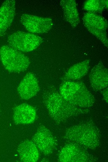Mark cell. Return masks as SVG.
Returning a JSON list of instances; mask_svg holds the SVG:
<instances>
[{
    "label": "cell",
    "instance_id": "cell-1",
    "mask_svg": "<svg viewBox=\"0 0 108 162\" xmlns=\"http://www.w3.org/2000/svg\"><path fill=\"white\" fill-rule=\"evenodd\" d=\"M43 102L51 117L56 122H63L69 118L89 112L87 108L76 106L65 100L55 91L47 93Z\"/></svg>",
    "mask_w": 108,
    "mask_h": 162
},
{
    "label": "cell",
    "instance_id": "cell-2",
    "mask_svg": "<svg viewBox=\"0 0 108 162\" xmlns=\"http://www.w3.org/2000/svg\"><path fill=\"white\" fill-rule=\"evenodd\" d=\"M59 93L66 101L83 108H88L94 105L95 98L82 82L75 81H62Z\"/></svg>",
    "mask_w": 108,
    "mask_h": 162
},
{
    "label": "cell",
    "instance_id": "cell-3",
    "mask_svg": "<svg viewBox=\"0 0 108 162\" xmlns=\"http://www.w3.org/2000/svg\"><path fill=\"white\" fill-rule=\"evenodd\" d=\"M64 138L91 150L96 149L100 143L98 130L90 123L77 124L68 128L65 132Z\"/></svg>",
    "mask_w": 108,
    "mask_h": 162
},
{
    "label": "cell",
    "instance_id": "cell-4",
    "mask_svg": "<svg viewBox=\"0 0 108 162\" xmlns=\"http://www.w3.org/2000/svg\"><path fill=\"white\" fill-rule=\"evenodd\" d=\"M0 59L8 71L14 73L23 72L29 66V58L24 54L10 46L4 45L0 49Z\"/></svg>",
    "mask_w": 108,
    "mask_h": 162
},
{
    "label": "cell",
    "instance_id": "cell-5",
    "mask_svg": "<svg viewBox=\"0 0 108 162\" xmlns=\"http://www.w3.org/2000/svg\"><path fill=\"white\" fill-rule=\"evenodd\" d=\"M43 42V39L34 34L17 31L10 35L7 42L10 46L20 51L29 52L36 49Z\"/></svg>",
    "mask_w": 108,
    "mask_h": 162
},
{
    "label": "cell",
    "instance_id": "cell-6",
    "mask_svg": "<svg viewBox=\"0 0 108 162\" xmlns=\"http://www.w3.org/2000/svg\"><path fill=\"white\" fill-rule=\"evenodd\" d=\"M95 160L93 156L76 144L64 146L58 155V161L61 162H87Z\"/></svg>",
    "mask_w": 108,
    "mask_h": 162
},
{
    "label": "cell",
    "instance_id": "cell-7",
    "mask_svg": "<svg viewBox=\"0 0 108 162\" xmlns=\"http://www.w3.org/2000/svg\"><path fill=\"white\" fill-rule=\"evenodd\" d=\"M32 141L38 150L45 155L52 154L57 146V141L51 132L43 126L38 128Z\"/></svg>",
    "mask_w": 108,
    "mask_h": 162
},
{
    "label": "cell",
    "instance_id": "cell-8",
    "mask_svg": "<svg viewBox=\"0 0 108 162\" xmlns=\"http://www.w3.org/2000/svg\"><path fill=\"white\" fill-rule=\"evenodd\" d=\"M20 21L26 29L33 34L47 32L52 29L53 25L52 20L50 18L27 13L22 15Z\"/></svg>",
    "mask_w": 108,
    "mask_h": 162
},
{
    "label": "cell",
    "instance_id": "cell-9",
    "mask_svg": "<svg viewBox=\"0 0 108 162\" xmlns=\"http://www.w3.org/2000/svg\"><path fill=\"white\" fill-rule=\"evenodd\" d=\"M108 69L101 61L99 62L92 69L89 75L91 85L96 91H102L108 85Z\"/></svg>",
    "mask_w": 108,
    "mask_h": 162
},
{
    "label": "cell",
    "instance_id": "cell-10",
    "mask_svg": "<svg viewBox=\"0 0 108 162\" xmlns=\"http://www.w3.org/2000/svg\"><path fill=\"white\" fill-rule=\"evenodd\" d=\"M39 90L37 79L31 72H28L26 74L17 88L20 96L25 100H28L34 96Z\"/></svg>",
    "mask_w": 108,
    "mask_h": 162
},
{
    "label": "cell",
    "instance_id": "cell-11",
    "mask_svg": "<svg viewBox=\"0 0 108 162\" xmlns=\"http://www.w3.org/2000/svg\"><path fill=\"white\" fill-rule=\"evenodd\" d=\"M15 9L16 2L14 0H6L0 7V37L11 24Z\"/></svg>",
    "mask_w": 108,
    "mask_h": 162
},
{
    "label": "cell",
    "instance_id": "cell-12",
    "mask_svg": "<svg viewBox=\"0 0 108 162\" xmlns=\"http://www.w3.org/2000/svg\"><path fill=\"white\" fill-rule=\"evenodd\" d=\"M36 117L34 108L27 103H23L16 107L14 109L13 116L14 122L18 124H28L32 123Z\"/></svg>",
    "mask_w": 108,
    "mask_h": 162
},
{
    "label": "cell",
    "instance_id": "cell-13",
    "mask_svg": "<svg viewBox=\"0 0 108 162\" xmlns=\"http://www.w3.org/2000/svg\"><path fill=\"white\" fill-rule=\"evenodd\" d=\"M17 152L22 162H35L39 159L38 150L33 141L26 140L21 143Z\"/></svg>",
    "mask_w": 108,
    "mask_h": 162
},
{
    "label": "cell",
    "instance_id": "cell-14",
    "mask_svg": "<svg viewBox=\"0 0 108 162\" xmlns=\"http://www.w3.org/2000/svg\"><path fill=\"white\" fill-rule=\"evenodd\" d=\"M60 5L63 12L64 17L73 28L80 23V18L74 0H62Z\"/></svg>",
    "mask_w": 108,
    "mask_h": 162
},
{
    "label": "cell",
    "instance_id": "cell-15",
    "mask_svg": "<svg viewBox=\"0 0 108 162\" xmlns=\"http://www.w3.org/2000/svg\"><path fill=\"white\" fill-rule=\"evenodd\" d=\"M89 60H86L70 67L64 75L62 81L79 80L88 73L90 67Z\"/></svg>",
    "mask_w": 108,
    "mask_h": 162
},
{
    "label": "cell",
    "instance_id": "cell-16",
    "mask_svg": "<svg viewBox=\"0 0 108 162\" xmlns=\"http://www.w3.org/2000/svg\"><path fill=\"white\" fill-rule=\"evenodd\" d=\"M83 20L86 28L89 27L106 32L108 22L105 18L99 15L87 12L84 14Z\"/></svg>",
    "mask_w": 108,
    "mask_h": 162
},
{
    "label": "cell",
    "instance_id": "cell-17",
    "mask_svg": "<svg viewBox=\"0 0 108 162\" xmlns=\"http://www.w3.org/2000/svg\"><path fill=\"white\" fill-rule=\"evenodd\" d=\"M83 9L88 12L97 13H101L105 9L101 0H88L84 4Z\"/></svg>",
    "mask_w": 108,
    "mask_h": 162
},
{
    "label": "cell",
    "instance_id": "cell-18",
    "mask_svg": "<svg viewBox=\"0 0 108 162\" xmlns=\"http://www.w3.org/2000/svg\"><path fill=\"white\" fill-rule=\"evenodd\" d=\"M102 93L103 98L106 102L107 103L108 102V87L106 88L103 90H102Z\"/></svg>",
    "mask_w": 108,
    "mask_h": 162
},
{
    "label": "cell",
    "instance_id": "cell-19",
    "mask_svg": "<svg viewBox=\"0 0 108 162\" xmlns=\"http://www.w3.org/2000/svg\"><path fill=\"white\" fill-rule=\"evenodd\" d=\"M101 2L105 9H108V1L107 0H101Z\"/></svg>",
    "mask_w": 108,
    "mask_h": 162
}]
</instances>
